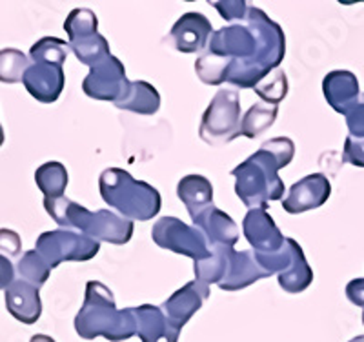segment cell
<instances>
[{
  "label": "cell",
  "instance_id": "cell-1",
  "mask_svg": "<svg viewBox=\"0 0 364 342\" xmlns=\"http://www.w3.org/2000/svg\"><path fill=\"white\" fill-rule=\"evenodd\" d=\"M208 53L232 62L226 82L250 90L273 70L286 53V37L281 26L262 9L250 6L245 24H232L213 31Z\"/></svg>",
  "mask_w": 364,
  "mask_h": 342
},
{
  "label": "cell",
  "instance_id": "cell-2",
  "mask_svg": "<svg viewBox=\"0 0 364 342\" xmlns=\"http://www.w3.org/2000/svg\"><path fill=\"white\" fill-rule=\"evenodd\" d=\"M75 331L80 338L93 341L97 337L112 342H122L136 335V321L133 308L119 309L115 297L102 282L90 281L82 308L75 317Z\"/></svg>",
  "mask_w": 364,
  "mask_h": 342
},
{
  "label": "cell",
  "instance_id": "cell-3",
  "mask_svg": "<svg viewBox=\"0 0 364 342\" xmlns=\"http://www.w3.org/2000/svg\"><path fill=\"white\" fill-rule=\"evenodd\" d=\"M44 208L63 230L75 228L82 235H87L97 242L122 246V244L129 242L133 235L132 220L119 217L109 210L90 211L68 197L44 198Z\"/></svg>",
  "mask_w": 364,
  "mask_h": 342
},
{
  "label": "cell",
  "instance_id": "cell-4",
  "mask_svg": "<svg viewBox=\"0 0 364 342\" xmlns=\"http://www.w3.org/2000/svg\"><path fill=\"white\" fill-rule=\"evenodd\" d=\"M100 197L128 220L154 219L161 211V193L148 182L136 181L126 169H104L99 178Z\"/></svg>",
  "mask_w": 364,
  "mask_h": 342
},
{
  "label": "cell",
  "instance_id": "cell-5",
  "mask_svg": "<svg viewBox=\"0 0 364 342\" xmlns=\"http://www.w3.org/2000/svg\"><path fill=\"white\" fill-rule=\"evenodd\" d=\"M282 169L277 157L266 148H259L232 171L235 193L250 210H266L272 201H281L284 182L279 177Z\"/></svg>",
  "mask_w": 364,
  "mask_h": 342
},
{
  "label": "cell",
  "instance_id": "cell-6",
  "mask_svg": "<svg viewBox=\"0 0 364 342\" xmlns=\"http://www.w3.org/2000/svg\"><path fill=\"white\" fill-rule=\"evenodd\" d=\"M240 100L237 91L219 90L200 120L199 135L206 144H230L240 135Z\"/></svg>",
  "mask_w": 364,
  "mask_h": 342
},
{
  "label": "cell",
  "instance_id": "cell-7",
  "mask_svg": "<svg viewBox=\"0 0 364 342\" xmlns=\"http://www.w3.org/2000/svg\"><path fill=\"white\" fill-rule=\"evenodd\" d=\"M35 246L50 269H55L63 262H86L93 259L100 250V242L70 230L44 231Z\"/></svg>",
  "mask_w": 364,
  "mask_h": 342
},
{
  "label": "cell",
  "instance_id": "cell-8",
  "mask_svg": "<svg viewBox=\"0 0 364 342\" xmlns=\"http://www.w3.org/2000/svg\"><path fill=\"white\" fill-rule=\"evenodd\" d=\"M151 237L162 250H170L178 255L190 257L195 262L211 255V247L208 246L206 237L200 233V230L188 226L177 217H161L154 224Z\"/></svg>",
  "mask_w": 364,
  "mask_h": 342
},
{
  "label": "cell",
  "instance_id": "cell-9",
  "mask_svg": "<svg viewBox=\"0 0 364 342\" xmlns=\"http://www.w3.org/2000/svg\"><path fill=\"white\" fill-rule=\"evenodd\" d=\"M128 86L129 80L126 79L124 64L117 57L109 55L106 60L91 68L82 82V91L91 99L108 100V102L115 104L124 97Z\"/></svg>",
  "mask_w": 364,
  "mask_h": 342
},
{
  "label": "cell",
  "instance_id": "cell-10",
  "mask_svg": "<svg viewBox=\"0 0 364 342\" xmlns=\"http://www.w3.org/2000/svg\"><path fill=\"white\" fill-rule=\"evenodd\" d=\"M242 231L253 252L259 255L281 252L286 242V237L266 210H250L242 220Z\"/></svg>",
  "mask_w": 364,
  "mask_h": 342
},
{
  "label": "cell",
  "instance_id": "cell-11",
  "mask_svg": "<svg viewBox=\"0 0 364 342\" xmlns=\"http://www.w3.org/2000/svg\"><path fill=\"white\" fill-rule=\"evenodd\" d=\"M331 195V184L326 175L311 173L295 182L288 191V197L282 198V208L290 215L321 208Z\"/></svg>",
  "mask_w": 364,
  "mask_h": 342
},
{
  "label": "cell",
  "instance_id": "cell-12",
  "mask_svg": "<svg viewBox=\"0 0 364 342\" xmlns=\"http://www.w3.org/2000/svg\"><path fill=\"white\" fill-rule=\"evenodd\" d=\"M211 35H213L211 22L203 13L190 11L184 13L175 22L168 37L171 46L181 53H199L208 46Z\"/></svg>",
  "mask_w": 364,
  "mask_h": 342
},
{
  "label": "cell",
  "instance_id": "cell-13",
  "mask_svg": "<svg viewBox=\"0 0 364 342\" xmlns=\"http://www.w3.org/2000/svg\"><path fill=\"white\" fill-rule=\"evenodd\" d=\"M22 84L33 99L42 104H53L58 100L66 84L63 66L46 64V62H31L26 71Z\"/></svg>",
  "mask_w": 364,
  "mask_h": 342
},
{
  "label": "cell",
  "instance_id": "cell-14",
  "mask_svg": "<svg viewBox=\"0 0 364 342\" xmlns=\"http://www.w3.org/2000/svg\"><path fill=\"white\" fill-rule=\"evenodd\" d=\"M208 297H210V286L195 279V281L188 282L186 286L177 289L161 308L166 317H168V321L177 330H182V326L186 324L203 308L204 301Z\"/></svg>",
  "mask_w": 364,
  "mask_h": 342
},
{
  "label": "cell",
  "instance_id": "cell-15",
  "mask_svg": "<svg viewBox=\"0 0 364 342\" xmlns=\"http://www.w3.org/2000/svg\"><path fill=\"white\" fill-rule=\"evenodd\" d=\"M6 308L13 319L22 324H35L42 315V301L38 288L22 279H15L6 288Z\"/></svg>",
  "mask_w": 364,
  "mask_h": 342
},
{
  "label": "cell",
  "instance_id": "cell-16",
  "mask_svg": "<svg viewBox=\"0 0 364 342\" xmlns=\"http://www.w3.org/2000/svg\"><path fill=\"white\" fill-rule=\"evenodd\" d=\"M136 321V335L142 342H177L181 330H177L161 306L142 304L133 308Z\"/></svg>",
  "mask_w": 364,
  "mask_h": 342
},
{
  "label": "cell",
  "instance_id": "cell-17",
  "mask_svg": "<svg viewBox=\"0 0 364 342\" xmlns=\"http://www.w3.org/2000/svg\"><path fill=\"white\" fill-rule=\"evenodd\" d=\"M197 230H200L206 237L208 244L211 247L217 246H235L239 240V228L233 223V219L228 213L215 206H210L203 213L193 219Z\"/></svg>",
  "mask_w": 364,
  "mask_h": 342
},
{
  "label": "cell",
  "instance_id": "cell-18",
  "mask_svg": "<svg viewBox=\"0 0 364 342\" xmlns=\"http://www.w3.org/2000/svg\"><path fill=\"white\" fill-rule=\"evenodd\" d=\"M323 93L337 113L346 115L360 95L359 80L348 70L330 71L323 80Z\"/></svg>",
  "mask_w": 364,
  "mask_h": 342
},
{
  "label": "cell",
  "instance_id": "cell-19",
  "mask_svg": "<svg viewBox=\"0 0 364 342\" xmlns=\"http://www.w3.org/2000/svg\"><path fill=\"white\" fill-rule=\"evenodd\" d=\"M269 277L266 269L261 268V264L257 262V257L253 250L246 252H233L232 262L228 275L220 282L219 288L224 292H237V289H245L248 286L255 284L257 281Z\"/></svg>",
  "mask_w": 364,
  "mask_h": 342
},
{
  "label": "cell",
  "instance_id": "cell-20",
  "mask_svg": "<svg viewBox=\"0 0 364 342\" xmlns=\"http://www.w3.org/2000/svg\"><path fill=\"white\" fill-rule=\"evenodd\" d=\"M177 195L184 202L191 220L204 210L213 206V186L203 175L193 173L182 177L177 184Z\"/></svg>",
  "mask_w": 364,
  "mask_h": 342
},
{
  "label": "cell",
  "instance_id": "cell-21",
  "mask_svg": "<svg viewBox=\"0 0 364 342\" xmlns=\"http://www.w3.org/2000/svg\"><path fill=\"white\" fill-rule=\"evenodd\" d=\"M115 106L119 109L139 113V115H154L161 107V95L151 84L144 80H135V82H129L124 97L115 102Z\"/></svg>",
  "mask_w": 364,
  "mask_h": 342
},
{
  "label": "cell",
  "instance_id": "cell-22",
  "mask_svg": "<svg viewBox=\"0 0 364 342\" xmlns=\"http://www.w3.org/2000/svg\"><path fill=\"white\" fill-rule=\"evenodd\" d=\"M232 246H217L211 247V255L204 260H197L193 264L195 277L197 281L206 282L210 284H217L224 281V277L228 275V269H230V262H232L233 255Z\"/></svg>",
  "mask_w": 364,
  "mask_h": 342
},
{
  "label": "cell",
  "instance_id": "cell-23",
  "mask_svg": "<svg viewBox=\"0 0 364 342\" xmlns=\"http://www.w3.org/2000/svg\"><path fill=\"white\" fill-rule=\"evenodd\" d=\"M314 282V269L310 268L302 247L295 240L294 244V260L291 266L284 273L279 275V284L288 293H301Z\"/></svg>",
  "mask_w": 364,
  "mask_h": 342
},
{
  "label": "cell",
  "instance_id": "cell-24",
  "mask_svg": "<svg viewBox=\"0 0 364 342\" xmlns=\"http://www.w3.org/2000/svg\"><path fill=\"white\" fill-rule=\"evenodd\" d=\"M37 188L44 193V198H60L68 188V169L63 162L51 161L38 166L35 171Z\"/></svg>",
  "mask_w": 364,
  "mask_h": 342
},
{
  "label": "cell",
  "instance_id": "cell-25",
  "mask_svg": "<svg viewBox=\"0 0 364 342\" xmlns=\"http://www.w3.org/2000/svg\"><path fill=\"white\" fill-rule=\"evenodd\" d=\"M279 106H269L266 102H259L252 106L240 120V135L248 139H257L277 120Z\"/></svg>",
  "mask_w": 364,
  "mask_h": 342
},
{
  "label": "cell",
  "instance_id": "cell-26",
  "mask_svg": "<svg viewBox=\"0 0 364 342\" xmlns=\"http://www.w3.org/2000/svg\"><path fill=\"white\" fill-rule=\"evenodd\" d=\"M68 46H70V50L75 53V57L90 68H95L97 64H100V62L106 60V58L112 55L108 41H106L100 33L91 35V37L86 38H79V41L68 42Z\"/></svg>",
  "mask_w": 364,
  "mask_h": 342
},
{
  "label": "cell",
  "instance_id": "cell-27",
  "mask_svg": "<svg viewBox=\"0 0 364 342\" xmlns=\"http://www.w3.org/2000/svg\"><path fill=\"white\" fill-rule=\"evenodd\" d=\"M29 66H31V60L21 50H15V48L0 50V82H22Z\"/></svg>",
  "mask_w": 364,
  "mask_h": 342
},
{
  "label": "cell",
  "instance_id": "cell-28",
  "mask_svg": "<svg viewBox=\"0 0 364 342\" xmlns=\"http://www.w3.org/2000/svg\"><path fill=\"white\" fill-rule=\"evenodd\" d=\"M70 46L63 38L44 37L35 42L29 50L31 62H46V64H55V66H64L68 58Z\"/></svg>",
  "mask_w": 364,
  "mask_h": 342
},
{
  "label": "cell",
  "instance_id": "cell-29",
  "mask_svg": "<svg viewBox=\"0 0 364 342\" xmlns=\"http://www.w3.org/2000/svg\"><path fill=\"white\" fill-rule=\"evenodd\" d=\"M230 66L232 62L228 58L217 57V55L204 53L203 57L197 58L195 62V71L199 75V79L208 86H219V84L226 82L228 73H230Z\"/></svg>",
  "mask_w": 364,
  "mask_h": 342
},
{
  "label": "cell",
  "instance_id": "cell-30",
  "mask_svg": "<svg viewBox=\"0 0 364 342\" xmlns=\"http://www.w3.org/2000/svg\"><path fill=\"white\" fill-rule=\"evenodd\" d=\"M50 273V266H48L46 260L38 255L37 250H29V252H26L17 264V275L21 277L22 281L37 286V288H41V286L48 281Z\"/></svg>",
  "mask_w": 364,
  "mask_h": 342
},
{
  "label": "cell",
  "instance_id": "cell-31",
  "mask_svg": "<svg viewBox=\"0 0 364 342\" xmlns=\"http://www.w3.org/2000/svg\"><path fill=\"white\" fill-rule=\"evenodd\" d=\"M97 28H99V21H97L95 13L82 8L73 9V11L68 15L66 22H64V29H66L68 37H70L68 42L79 41V38H86L91 37V35L99 33Z\"/></svg>",
  "mask_w": 364,
  "mask_h": 342
},
{
  "label": "cell",
  "instance_id": "cell-32",
  "mask_svg": "<svg viewBox=\"0 0 364 342\" xmlns=\"http://www.w3.org/2000/svg\"><path fill=\"white\" fill-rule=\"evenodd\" d=\"M255 93L269 106H279L288 95V77L277 68L257 84Z\"/></svg>",
  "mask_w": 364,
  "mask_h": 342
},
{
  "label": "cell",
  "instance_id": "cell-33",
  "mask_svg": "<svg viewBox=\"0 0 364 342\" xmlns=\"http://www.w3.org/2000/svg\"><path fill=\"white\" fill-rule=\"evenodd\" d=\"M262 148H266L269 153H273V155L277 157V161L281 162L282 168H286V166L290 164L291 159H294L295 155V144L291 139H288V137H275V139H269V141H266L264 144H262Z\"/></svg>",
  "mask_w": 364,
  "mask_h": 342
},
{
  "label": "cell",
  "instance_id": "cell-34",
  "mask_svg": "<svg viewBox=\"0 0 364 342\" xmlns=\"http://www.w3.org/2000/svg\"><path fill=\"white\" fill-rule=\"evenodd\" d=\"M210 6L220 13V17L228 22L245 21L248 15L250 4L245 0H224V2H210Z\"/></svg>",
  "mask_w": 364,
  "mask_h": 342
},
{
  "label": "cell",
  "instance_id": "cell-35",
  "mask_svg": "<svg viewBox=\"0 0 364 342\" xmlns=\"http://www.w3.org/2000/svg\"><path fill=\"white\" fill-rule=\"evenodd\" d=\"M344 117H346V126L350 137L364 139V93H360L357 102L348 109Z\"/></svg>",
  "mask_w": 364,
  "mask_h": 342
},
{
  "label": "cell",
  "instance_id": "cell-36",
  "mask_svg": "<svg viewBox=\"0 0 364 342\" xmlns=\"http://www.w3.org/2000/svg\"><path fill=\"white\" fill-rule=\"evenodd\" d=\"M343 161L348 164L364 168V139H355V137H346L343 149Z\"/></svg>",
  "mask_w": 364,
  "mask_h": 342
},
{
  "label": "cell",
  "instance_id": "cell-37",
  "mask_svg": "<svg viewBox=\"0 0 364 342\" xmlns=\"http://www.w3.org/2000/svg\"><path fill=\"white\" fill-rule=\"evenodd\" d=\"M22 250V240L17 231L2 228L0 230V253L8 257H17Z\"/></svg>",
  "mask_w": 364,
  "mask_h": 342
},
{
  "label": "cell",
  "instance_id": "cell-38",
  "mask_svg": "<svg viewBox=\"0 0 364 342\" xmlns=\"http://www.w3.org/2000/svg\"><path fill=\"white\" fill-rule=\"evenodd\" d=\"M346 297L352 304L364 308V277L363 279H353L346 286Z\"/></svg>",
  "mask_w": 364,
  "mask_h": 342
},
{
  "label": "cell",
  "instance_id": "cell-39",
  "mask_svg": "<svg viewBox=\"0 0 364 342\" xmlns=\"http://www.w3.org/2000/svg\"><path fill=\"white\" fill-rule=\"evenodd\" d=\"M13 281H15V268H13L11 260H8V257L0 255V289L6 292V288Z\"/></svg>",
  "mask_w": 364,
  "mask_h": 342
},
{
  "label": "cell",
  "instance_id": "cell-40",
  "mask_svg": "<svg viewBox=\"0 0 364 342\" xmlns=\"http://www.w3.org/2000/svg\"><path fill=\"white\" fill-rule=\"evenodd\" d=\"M29 342H55V341L51 337H48V335H33Z\"/></svg>",
  "mask_w": 364,
  "mask_h": 342
},
{
  "label": "cell",
  "instance_id": "cell-41",
  "mask_svg": "<svg viewBox=\"0 0 364 342\" xmlns=\"http://www.w3.org/2000/svg\"><path fill=\"white\" fill-rule=\"evenodd\" d=\"M348 342H364V335H359V337H353L352 341H348Z\"/></svg>",
  "mask_w": 364,
  "mask_h": 342
},
{
  "label": "cell",
  "instance_id": "cell-42",
  "mask_svg": "<svg viewBox=\"0 0 364 342\" xmlns=\"http://www.w3.org/2000/svg\"><path fill=\"white\" fill-rule=\"evenodd\" d=\"M4 144V129H2V126H0V146Z\"/></svg>",
  "mask_w": 364,
  "mask_h": 342
},
{
  "label": "cell",
  "instance_id": "cell-43",
  "mask_svg": "<svg viewBox=\"0 0 364 342\" xmlns=\"http://www.w3.org/2000/svg\"><path fill=\"white\" fill-rule=\"evenodd\" d=\"M363 324H364V311H363Z\"/></svg>",
  "mask_w": 364,
  "mask_h": 342
}]
</instances>
